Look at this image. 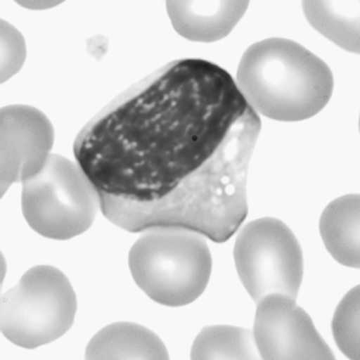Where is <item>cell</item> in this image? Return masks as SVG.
<instances>
[{"mask_svg":"<svg viewBox=\"0 0 360 360\" xmlns=\"http://www.w3.org/2000/svg\"><path fill=\"white\" fill-rule=\"evenodd\" d=\"M2 335L20 348L33 349L54 342L70 330L77 299L67 276L51 265H38L1 299Z\"/></svg>","mask_w":360,"mask_h":360,"instance_id":"8992f818","label":"cell"},{"mask_svg":"<svg viewBox=\"0 0 360 360\" xmlns=\"http://www.w3.org/2000/svg\"><path fill=\"white\" fill-rule=\"evenodd\" d=\"M27 49L22 34L6 20H1V83L20 72L26 61Z\"/></svg>","mask_w":360,"mask_h":360,"instance_id":"2e32d148","label":"cell"},{"mask_svg":"<svg viewBox=\"0 0 360 360\" xmlns=\"http://www.w3.org/2000/svg\"><path fill=\"white\" fill-rule=\"evenodd\" d=\"M309 25L328 41L359 53V1H304Z\"/></svg>","mask_w":360,"mask_h":360,"instance_id":"4fadbf2b","label":"cell"},{"mask_svg":"<svg viewBox=\"0 0 360 360\" xmlns=\"http://www.w3.org/2000/svg\"><path fill=\"white\" fill-rule=\"evenodd\" d=\"M94 39H96V41H94V43H89V51L94 54V57L100 58L103 56L104 50H107L108 44L103 43V41H99L98 38H96V37Z\"/></svg>","mask_w":360,"mask_h":360,"instance_id":"ac0fdd59","label":"cell"},{"mask_svg":"<svg viewBox=\"0 0 360 360\" xmlns=\"http://www.w3.org/2000/svg\"><path fill=\"white\" fill-rule=\"evenodd\" d=\"M193 359H257L253 330L233 326L204 328L191 347Z\"/></svg>","mask_w":360,"mask_h":360,"instance_id":"5bb4252c","label":"cell"},{"mask_svg":"<svg viewBox=\"0 0 360 360\" xmlns=\"http://www.w3.org/2000/svg\"><path fill=\"white\" fill-rule=\"evenodd\" d=\"M261 129L259 122L238 131L160 201L129 203L100 193L102 214L130 233L175 227L198 233L217 243H225L248 215L247 179Z\"/></svg>","mask_w":360,"mask_h":360,"instance_id":"7a4b0ae2","label":"cell"},{"mask_svg":"<svg viewBox=\"0 0 360 360\" xmlns=\"http://www.w3.org/2000/svg\"><path fill=\"white\" fill-rule=\"evenodd\" d=\"M22 210L37 233L54 240L83 235L101 211L100 193L77 162L52 154L22 184Z\"/></svg>","mask_w":360,"mask_h":360,"instance_id":"5b68a950","label":"cell"},{"mask_svg":"<svg viewBox=\"0 0 360 360\" xmlns=\"http://www.w3.org/2000/svg\"><path fill=\"white\" fill-rule=\"evenodd\" d=\"M249 7L248 1H167L176 32L195 43H214L232 32Z\"/></svg>","mask_w":360,"mask_h":360,"instance_id":"30bf717a","label":"cell"},{"mask_svg":"<svg viewBox=\"0 0 360 360\" xmlns=\"http://www.w3.org/2000/svg\"><path fill=\"white\" fill-rule=\"evenodd\" d=\"M1 196L10 186L38 174L51 156L55 132L49 118L30 105H9L0 112Z\"/></svg>","mask_w":360,"mask_h":360,"instance_id":"9c48e42d","label":"cell"},{"mask_svg":"<svg viewBox=\"0 0 360 360\" xmlns=\"http://www.w3.org/2000/svg\"><path fill=\"white\" fill-rule=\"evenodd\" d=\"M359 194H347L333 200L320 218L319 230L328 253L338 264L359 269Z\"/></svg>","mask_w":360,"mask_h":360,"instance_id":"7c38bea8","label":"cell"},{"mask_svg":"<svg viewBox=\"0 0 360 360\" xmlns=\"http://www.w3.org/2000/svg\"><path fill=\"white\" fill-rule=\"evenodd\" d=\"M359 301V285H357L341 300L332 322L336 345L347 359L353 360L360 359Z\"/></svg>","mask_w":360,"mask_h":360,"instance_id":"9a60e30c","label":"cell"},{"mask_svg":"<svg viewBox=\"0 0 360 360\" xmlns=\"http://www.w3.org/2000/svg\"><path fill=\"white\" fill-rule=\"evenodd\" d=\"M261 122L224 68L202 59L169 63L86 123L75 161L100 193L160 201L236 133Z\"/></svg>","mask_w":360,"mask_h":360,"instance_id":"6da1fadb","label":"cell"},{"mask_svg":"<svg viewBox=\"0 0 360 360\" xmlns=\"http://www.w3.org/2000/svg\"><path fill=\"white\" fill-rule=\"evenodd\" d=\"M236 272L254 302L269 294L297 299L304 277V256L291 229L262 217L240 229L233 247Z\"/></svg>","mask_w":360,"mask_h":360,"instance_id":"52a82bcc","label":"cell"},{"mask_svg":"<svg viewBox=\"0 0 360 360\" xmlns=\"http://www.w3.org/2000/svg\"><path fill=\"white\" fill-rule=\"evenodd\" d=\"M255 343L262 359H335L309 314L296 299L269 294L257 302Z\"/></svg>","mask_w":360,"mask_h":360,"instance_id":"ba28073f","label":"cell"},{"mask_svg":"<svg viewBox=\"0 0 360 360\" xmlns=\"http://www.w3.org/2000/svg\"><path fill=\"white\" fill-rule=\"evenodd\" d=\"M236 84L257 115L277 122H303L332 98L335 78L322 59L283 38L249 46L239 61Z\"/></svg>","mask_w":360,"mask_h":360,"instance_id":"3957f363","label":"cell"},{"mask_svg":"<svg viewBox=\"0 0 360 360\" xmlns=\"http://www.w3.org/2000/svg\"><path fill=\"white\" fill-rule=\"evenodd\" d=\"M22 6L31 10H46L49 8L56 6L60 2L58 1H20L18 2Z\"/></svg>","mask_w":360,"mask_h":360,"instance_id":"e0dca14e","label":"cell"},{"mask_svg":"<svg viewBox=\"0 0 360 360\" xmlns=\"http://www.w3.org/2000/svg\"><path fill=\"white\" fill-rule=\"evenodd\" d=\"M88 359H168L167 347L143 326L117 322L99 330L86 349Z\"/></svg>","mask_w":360,"mask_h":360,"instance_id":"8fae6325","label":"cell"},{"mask_svg":"<svg viewBox=\"0 0 360 360\" xmlns=\"http://www.w3.org/2000/svg\"><path fill=\"white\" fill-rule=\"evenodd\" d=\"M128 262L139 288L165 307L193 303L206 290L212 276L207 238L186 229H147L131 248Z\"/></svg>","mask_w":360,"mask_h":360,"instance_id":"277c9868","label":"cell"}]
</instances>
